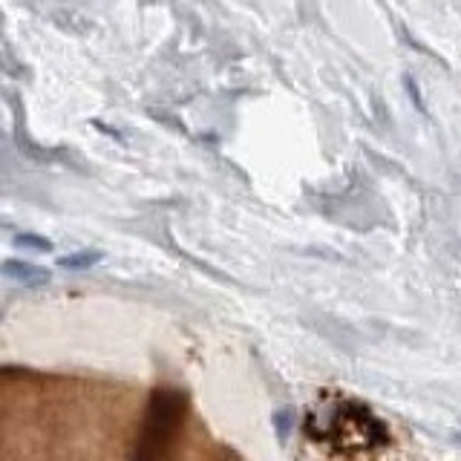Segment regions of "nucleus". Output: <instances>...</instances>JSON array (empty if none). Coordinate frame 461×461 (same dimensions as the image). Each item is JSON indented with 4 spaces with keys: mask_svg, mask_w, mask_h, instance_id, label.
<instances>
[{
    "mask_svg": "<svg viewBox=\"0 0 461 461\" xmlns=\"http://www.w3.org/2000/svg\"><path fill=\"white\" fill-rule=\"evenodd\" d=\"M96 260H98V254H75V257L61 260V265H66V268H87V265H93Z\"/></svg>",
    "mask_w": 461,
    "mask_h": 461,
    "instance_id": "1",
    "label": "nucleus"
}]
</instances>
